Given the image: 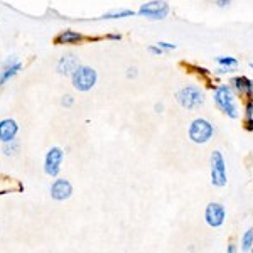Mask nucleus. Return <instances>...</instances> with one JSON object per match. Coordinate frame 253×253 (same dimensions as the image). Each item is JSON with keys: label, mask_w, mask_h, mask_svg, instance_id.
I'll return each mask as SVG.
<instances>
[{"label": "nucleus", "mask_w": 253, "mask_h": 253, "mask_svg": "<svg viewBox=\"0 0 253 253\" xmlns=\"http://www.w3.org/2000/svg\"><path fill=\"white\" fill-rule=\"evenodd\" d=\"M213 103L230 120H238L242 115L240 110L243 107V101L236 96V93L228 83H219L213 86Z\"/></svg>", "instance_id": "nucleus-1"}, {"label": "nucleus", "mask_w": 253, "mask_h": 253, "mask_svg": "<svg viewBox=\"0 0 253 253\" xmlns=\"http://www.w3.org/2000/svg\"><path fill=\"white\" fill-rule=\"evenodd\" d=\"M216 135V126L206 117H196L187 125V138L194 145H206Z\"/></svg>", "instance_id": "nucleus-2"}, {"label": "nucleus", "mask_w": 253, "mask_h": 253, "mask_svg": "<svg viewBox=\"0 0 253 253\" xmlns=\"http://www.w3.org/2000/svg\"><path fill=\"white\" fill-rule=\"evenodd\" d=\"M175 101L181 108L193 112L205 105L206 101V91L199 84H186L175 91Z\"/></svg>", "instance_id": "nucleus-3"}, {"label": "nucleus", "mask_w": 253, "mask_h": 253, "mask_svg": "<svg viewBox=\"0 0 253 253\" xmlns=\"http://www.w3.org/2000/svg\"><path fill=\"white\" fill-rule=\"evenodd\" d=\"M71 84L73 88L78 93H88L91 91L93 88L96 86L98 83V73L95 68L86 66V64H80L78 68L75 69L71 76Z\"/></svg>", "instance_id": "nucleus-4"}, {"label": "nucleus", "mask_w": 253, "mask_h": 253, "mask_svg": "<svg viewBox=\"0 0 253 253\" xmlns=\"http://www.w3.org/2000/svg\"><path fill=\"white\" fill-rule=\"evenodd\" d=\"M210 181L214 187H224L228 184V166L221 150H213L210 156Z\"/></svg>", "instance_id": "nucleus-5"}, {"label": "nucleus", "mask_w": 253, "mask_h": 253, "mask_svg": "<svg viewBox=\"0 0 253 253\" xmlns=\"http://www.w3.org/2000/svg\"><path fill=\"white\" fill-rule=\"evenodd\" d=\"M169 14L170 7L166 0H149V2L142 3L137 10V15L147 20H152V22H162L169 17Z\"/></svg>", "instance_id": "nucleus-6"}, {"label": "nucleus", "mask_w": 253, "mask_h": 253, "mask_svg": "<svg viewBox=\"0 0 253 253\" xmlns=\"http://www.w3.org/2000/svg\"><path fill=\"white\" fill-rule=\"evenodd\" d=\"M205 223L210 228H213V230H218V228H221L226 223V208H224L223 203H208L205 208Z\"/></svg>", "instance_id": "nucleus-7"}, {"label": "nucleus", "mask_w": 253, "mask_h": 253, "mask_svg": "<svg viewBox=\"0 0 253 253\" xmlns=\"http://www.w3.org/2000/svg\"><path fill=\"white\" fill-rule=\"evenodd\" d=\"M228 84L242 101L253 100V80L248 78L247 75H231Z\"/></svg>", "instance_id": "nucleus-8"}, {"label": "nucleus", "mask_w": 253, "mask_h": 253, "mask_svg": "<svg viewBox=\"0 0 253 253\" xmlns=\"http://www.w3.org/2000/svg\"><path fill=\"white\" fill-rule=\"evenodd\" d=\"M64 161V150L61 147H51L44 157V172L49 177L56 179L61 172V166Z\"/></svg>", "instance_id": "nucleus-9"}, {"label": "nucleus", "mask_w": 253, "mask_h": 253, "mask_svg": "<svg viewBox=\"0 0 253 253\" xmlns=\"http://www.w3.org/2000/svg\"><path fill=\"white\" fill-rule=\"evenodd\" d=\"M20 69H22V61L17 56L12 54L9 58H5L2 66H0V88L5 86L12 78H15L20 73Z\"/></svg>", "instance_id": "nucleus-10"}, {"label": "nucleus", "mask_w": 253, "mask_h": 253, "mask_svg": "<svg viewBox=\"0 0 253 253\" xmlns=\"http://www.w3.org/2000/svg\"><path fill=\"white\" fill-rule=\"evenodd\" d=\"M89 39L91 38H86V36L81 34L78 31L64 29L56 34L54 44L56 46H78V44H83L84 41H89Z\"/></svg>", "instance_id": "nucleus-11"}, {"label": "nucleus", "mask_w": 253, "mask_h": 253, "mask_svg": "<svg viewBox=\"0 0 253 253\" xmlns=\"http://www.w3.org/2000/svg\"><path fill=\"white\" fill-rule=\"evenodd\" d=\"M51 198L54 201H68L69 198L73 196V186L68 179H54V182L51 184Z\"/></svg>", "instance_id": "nucleus-12"}, {"label": "nucleus", "mask_w": 253, "mask_h": 253, "mask_svg": "<svg viewBox=\"0 0 253 253\" xmlns=\"http://www.w3.org/2000/svg\"><path fill=\"white\" fill-rule=\"evenodd\" d=\"M80 58L73 52H68V54H63L56 64V71H58L59 76H71L75 73V69L80 66Z\"/></svg>", "instance_id": "nucleus-13"}, {"label": "nucleus", "mask_w": 253, "mask_h": 253, "mask_svg": "<svg viewBox=\"0 0 253 253\" xmlns=\"http://www.w3.org/2000/svg\"><path fill=\"white\" fill-rule=\"evenodd\" d=\"M17 133H19V125L14 118H3V120H0V142L2 144L17 138Z\"/></svg>", "instance_id": "nucleus-14"}, {"label": "nucleus", "mask_w": 253, "mask_h": 253, "mask_svg": "<svg viewBox=\"0 0 253 253\" xmlns=\"http://www.w3.org/2000/svg\"><path fill=\"white\" fill-rule=\"evenodd\" d=\"M242 122H243V128L247 132L253 133V100L243 101L242 107Z\"/></svg>", "instance_id": "nucleus-15"}, {"label": "nucleus", "mask_w": 253, "mask_h": 253, "mask_svg": "<svg viewBox=\"0 0 253 253\" xmlns=\"http://www.w3.org/2000/svg\"><path fill=\"white\" fill-rule=\"evenodd\" d=\"M135 14L137 12L132 9H118V10H112V12H107V14L100 15L98 20H120V19L133 17Z\"/></svg>", "instance_id": "nucleus-16"}, {"label": "nucleus", "mask_w": 253, "mask_h": 253, "mask_svg": "<svg viewBox=\"0 0 253 253\" xmlns=\"http://www.w3.org/2000/svg\"><path fill=\"white\" fill-rule=\"evenodd\" d=\"M238 248H240V252L252 253V250H253V226L247 228V230L242 233L240 242H238Z\"/></svg>", "instance_id": "nucleus-17"}, {"label": "nucleus", "mask_w": 253, "mask_h": 253, "mask_svg": "<svg viewBox=\"0 0 253 253\" xmlns=\"http://www.w3.org/2000/svg\"><path fill=\"white\" fill-rule=\"evenodd\" d=\"M19 152H20V144L17 138H14V140H10V142H5V144L2 145V154L5 157H15V156H19Z\"/></svg>", "instance_id": "nucleus-18"}, {"label": "nucleus", "mask_w": 253, "mask_h": 253, "mask_svg": "<svg viewBox=\"0 0 253 253\" xmlns=\"http://www.w3.org/2000/svg\"><path fill=\"white\" fill-rule=\"evenodd\" d=\"M216 64L218 68H230V69H236L240 64V61L235 58V56H216Z\"/></svg>", "instance_id": "nucleus-19"}, {"label": "nucleus", "mask_w": 253, "mask_h": 253, "mask_svg": "<svg viewBox=\"0 0 253 253\" xmlns=\"http://www.w3.org/2000/svg\"><path fill=\"white\" fill-rule=\"evenodd\" d=\"M159 47L162 49L164 52H169V51H175L177 49V46L175 44H172V42H167V41H159V42H156Z\"/></svg>", "instance_id": "nucleus-20"}, {"label": "nucleus", "mask_w": 253, "mask_h": 253, "mask_svg": "<svg viewBox=\"0 0 253 253\" xmlns=\"http://www.w3.org/2000/svg\"><path fill=\"white\" fill-rule=\"evenodd\" d=\"M73 105H75V96H73V95H64V96H61V107L71 108Z\"/></svg>", "instance_id": "nucleus-21"}, {"label": "nucleus", "mask_w": 253, "mask_h": 253, "mask_svg": "<svg viewBox=\"0 0 253 253\" xmlns=\"http://www.w3.org/2000/svg\"><path fill=\"white\" fill-rule=\"evenodd\" d=\"M126 80H137L138 78V68L137 66H128L125 69Z\"/></svg>", "instance_id": "nucleus-22"}, {"label": "nucleus", "mask_w": 253, "mask_h": 253, "mask_svg": "<svg viewBox=\"0 0 253 253\" xmlns=\"http://www.w3.org/2000/svg\"><path fill=\"white\" fill-rule=\"evenodd\" d=\"M147 51H149V54L157 56V58H159V56H164V54H166V52L162 51V49L159 47L157 44H152V46H149V47H147Z\"/></svg>", "instance_id": "nucleus-23"}, {"label": "nucleus", "mask_w": 253, "mask_h": 253, "mask_svg": "<svg viewBox=\"0 0 253 253\" xmlns=\"http://www.w3.org/2000/svg\"><path fill=\"white\" fill-rule=\"evenodd\" d=\"M231 3H233V0H214V5L218 7V9H221V10L230 9Z\"/></svg>", "instance_id": "nucleus-24"}, {"label": "nucleus", "mask_w": 253, "mask_h": 253, "mask_svg": "<svg viewBox=\"0 0 253 253\" xmlns=\"http://www.w3.org/2000/svg\"><path fill=\"white\" fill-rule=\"evenodd\" d=\"M238 252H240V248H238V245H236V243L231 242V243L226 245V253H238Z\"/></svg>", "instance_id": "nucleus-25"}, {"label": "nucleus", "mask_w": 253, "mask_h": 253, "mask_svg": "<svg viewBox=\"0 0 253 253\" xmlns=\"http://www.w3.org/2000/svg\"><path fill=\"white\" fill-rule=\"evenodd\" d=\"M164 110H166V105L162 103V101H157V103L154 105V112L156 113H164Z\"/></svg>", "instance_id": "nucleus-26"}, {"label": "nucleus", "mask_w": 253, "mask_h": 253, "mask_svg": "<svg viewBox=\"0 0 253 253\" xmlns=\"http://www.w3.org/2000/svg\"><path fill=\"white\" fill-rule=\"evenodd\" d=\"M105 39H108V41H122V34H115V32H113V34H107V36H105Z\"/></svg>", "instance_id": "nucleus-27"}, {"label": "nucleus", "mask_w": 253, "mask_h": 253, "mask_svg": "<svg viewBox=\"0 0 253 253\" xmlns=\"http://www.w3.org/2000/svg\"><path fill=\"white\" fill-rule=\"evenodd\" d=\"M248 66H250V69H252V71H253V61H252L250 64H248Z\"/></svg>", "instance_id": "nucleus-28"}, {"label": "nucleus", "mask_w": 253, "mask_h": 253, "mask_svg": "<svg viewBox=\"0 0 253 253\" xmlns=\"http://www.w3.org/2000/svg\"><path fill=\"white\" fill-rule=\"evenodd\" d=\"M252 253H253V250H252Z\"/></svg>", "instance_id": "nucleus-29"}, {"label": "nucleus", "mask_w": 253, "mask_h": 253, "mask_svg": "<svg viewBox=\"0 0 253 253\" xmlns=\"http://www.w3.org/2000/svg\"><path fill=\"white\" fill-rule=\"evenodd\" d=\"M213 2H214V0H213Z\"/></svg>", "instance_id": "nucleus-30"}]
</instances>
